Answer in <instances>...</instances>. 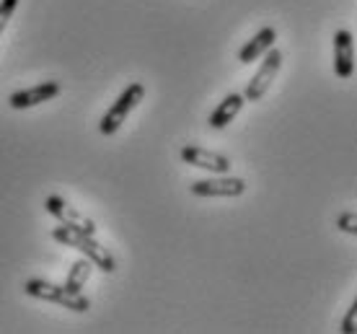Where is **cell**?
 Segmentation results:
<instances>
[{"label":"cell","instance_id":"obj_12","mask_svg":"<svg viewBox=\"0 0 357 334\" xmlns=\"http://www.w3.org/2000/svg\"><path fill=\"white\" fill-rule=\"evenodd\" d=\"M91 272H93V262H91L89 257H83V259H78V262H73V267L68 270V278H65V288L81 293V288H86V282H89Z\"/></svg>","mask_w":357,"mask_h":334},{"label":"cell","instance_id":"obj_3","mask_svg":"<svg viewBox=\"0 0 357 334\" xmlns=\"http://www.w3.org/2000/svg\"><path fill=\"white\" fill-rule=\"evenodd\" d=\"M145 99V86L143 83H130L119 96H116V101L112 104V107L107 109V114L101 117V122H98V130H101V135H114L119 127L127 122V114L132 112L140 101Z\"/></svg>","mask_w":357,"mask_h":334},{"label":"cell","instance_id":"obj_1","mask_svg":"<svg viewBox=\"0 0 357 334\" xmlns=\"http://www.w3.org/2000/svg\"><path fill=\"white\" fill-rule=\"evenodd\" d=\"M52 238L65 246H70V249H75V252H81L83 257H89L91 262H93V267H98V270L107 272V275L116 270V262H114V257H112V252H109L104 244H98L96 238H93V234L57 226L52 231Z\"/></svg>","mask_w":357,"mask_h":334},{"label":"cell","instance_id":"obj_7","mask_svg":"<svg viewBox=\"0 0 357 334\" xmlns=\"http://www.w3.org/2000/svg\"><path fill=\"white\" fill-rule=\"evenodd\" d=\"M63 93V86L57 81H45V83H36L31 89H21L16 93H10V109H31V107H39V104H45V101H52L57 99Z\"/></svg>","mask_w":357,"mask_h":334},{"label":"cell","instance_id":"obj_2","mask_svg":"<svg viewBox=\"0 0 357 334\" xmlns=\"http://www.w3.org/2000/svg\"><path fill=\"white\" fill-rule=\"evenodd\" d=\"M24 293L31 296V298L50 301V303L70 308L75 314H86L91 308V301L86 298L83 293H75V290L65 288V285H57V282H50V280H45V278H29V280L24 282Z\"/></svg>","mask_w":357,"mask_h":334},{"label":"cell","instance_id":"obj_6","mask_svg":"<svg viewBox=\"0 0 357 334\" xmlns=\"http://www.w3.org/2000/svg\"><path fill=\"white\" fill-rule=\"evenodd\" d=\"M45 208H47V213L57 218L65 228H75V231H86V234L96 236V231H98L96 223H93L91 218L83 215L81 210L75 208V205H70L65 197H60V195H50V197L45 199Z\"/></svg>","mask_w":357,"mask_h":334},{"label":"cell","instance_id":"obj_10","mask_svg":"<svg viewBox=\"0 0 357 334\" xmlns=\"http://www.w3.org/2000/svg\"><path fill=\"white\" fill-rule=\"evenodd\" d=\"M275 39H277V31L272 26L259 29V31H257V34L251 36L249 42L238 50V63L251 65L254 60H259L267 50H272V47H275Z\"/></svg>","mask_w":357,"mask_h":334},{"label":"cell","instance_id":"obj_15","mask_svg":"<svg viewBox=\"0 0 357 334\" xmlns=\"http://www.w3.org/2000/svg\"><path fill=\"white\" fill-rule=\"evenodd\" d=\"M337 226H340V231H344V234H357V218L355 213H342L340 218H337Z\"/></svg>","mask_w":357,"mask_h":334},{"label":"cell","instance_id":"obj_11","mask_svg":"<svg viewBox=\"0 0 357 334\" xmlns=\"http://www.w3.org/2000/svg\"><path fill=\"white\" fill-rule=\"evenodd\" d=\"M243 104H246L243 93H228V96L218 104V109L210 114V127H213V130H223V127H228L233 119L238 117V112L243 109Z\"/></svg>","mask_w":357,"mask_h":334},{"label":"cell","instance_id":"obj_13","mask_svg":"<svg viewBox=\"0 0 357 334\" xmlns=\"http://www.w3.org/2000/svg\"><path fill=\"white\" fill-rule=\"evenodd\" d=\"M18 8V0H0V39H3V31L8 26L10 16L16 13Z\"/></svg>","mask_w":357,"mask_h":334},{"label":"cell","instance_id":"obj_4","mask_svg":"<svg viewBox=\"0 0 357 334\" xmlns=\"http://www.w3.org/2000/svg\"><path fill=\"white\" fill-rule=\"evenodd\" d=\"M261 57H264V63H261L259 70L254 73V78H251L249 86H246V91H243V99L246 101H261L264 99V93L269 91L272 81H275L280 68H282V52L275 50V47L267 50Z\"/></svg>","mask_w":357,"mask_h":334},{"label":"cell","instance_id":"obj_14","mask_svg":"<svg viewBox=\"0 0 357 334\" xmlns=\"http://www.w3.org/2000/svg\"><path fill=\"white\" fill-rule=\"evenodd\" d=\"M340 332L342 334L357 332V301H352V303H349L347 314H344V319H342V324H340Z\"/></svg>","mask_w":357,"mask_h":334},{"label":"cell","instance_id":"obj_8","mask_svg":"<svg viewBox=\"0 0 357 334\" xmlns=\"http://www.w3.org/2000/svg\"><path fill=\"white\" fill-rule=\"evenodd\" d=\"M181 161L189 163V166H197V169L213 172V174L231 172V158H228V155L207 151V148H199V145H184V148H181Z\"/></svg>","mask_w":357,"mask_h":334},{"label":"cell","instance_id":"obj_9","mask_svg":"<svg viewBox=\"0 0 357 334\" xmlns=\"http://www.w3.org/2000/svg\"><path fill=\"white\" fill-rule=\"evenodd\" d=\"M334 73L342 81L352 78V73H355V45H352V34L347 29H340L334 34Z\"/></svg>","mask_w":357,"mask_h":334},{"label":"cell","instance_id":"obj_5","mask_svg":"<svg viewBox=\"0 0 357 334\" xmlns=\"http://www.w3.org/2000/svg\"><path fill=\"white\" fill-rule=\"evenodd\" d=\"M189 192L195 197H241L246 192V181L241 176L218 174L215 179H199L189 184Z\"/></svg>","mask_w":357,"mask_h":334}]
</instances>
